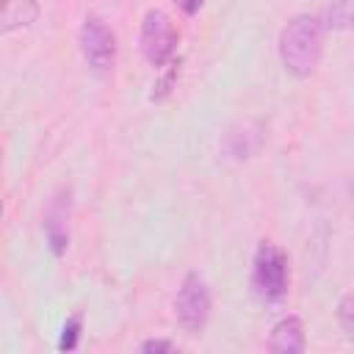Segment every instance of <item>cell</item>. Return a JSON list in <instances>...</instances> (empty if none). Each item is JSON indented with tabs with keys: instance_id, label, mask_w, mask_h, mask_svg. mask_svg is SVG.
I'll return each instance as SVG.
<instances>
[{
	"instance_id": "cell-1",
	"label": "cell",
	"mask_w": 354,
	"mask_h": 354,
	"mask_svg": "<svg viewBox=\"0 0 354 354\" xmlns=\"http://www.w3.org/2000/svg\"><path fill=\"white\" fill-rule=\"evenodd\" d=\"M324 22L315 14H296L279 30V61L293 77H310L324 55Z\"/></svg>"
},
{
	"instance_id": "cell-2",
	"label": "cell",
	"mask_w": 354,
	"mask_h": 354,
	"mask_svg": "<svg viewBox=\"0 0 354 354\" xmlns=\"http://www.w3.org/2000/svg\"><path fill=\"white\" fill-rule=\"evenodd\" d=\"M290 268L282 246L271 241H260L252 260V290L263 304H279L288 296Z\"/></svg>"
},
{
	"instance_id": "cell-3",
	"label": "cell",
	"mask_w": 354,
	"mask_h": 354,
	"mask_svg": "<svg viewBox=\"0 0 354 354\" xmlns=\"http://www.w3.org/2000/svg\"><path fill=\"white\" fill-rule=\"evenodd\" d=\"M210 310H213V299H210V288H207L205 277L196 271H188L174 296L177 326L188 335H199L210 321Z\"/></svg>"
},
{
	"instance_id": "cell-4",
	"label": "cell",
	"mask_w": 354,
	"mask_h": 354,
	"mask_svg": "<svg viewBox=\"0 0 354 354\" xmlns=\"http://www.w3.org/2000/svg\"><path fill=\"white\" fill-rule=\"evenodd\" d=\"M177 41H180L177 28H174V22L169 19L166 11L152 8V11L144 14L141 33H138V47H141V55L147 58V64H152L155 69H163L174 58Z\"/></svg>"
},
{
	"instance_id": "cell-5",
	"label": "cell",
	"mask_w": 354,
	"mask_h": 354,
	"mask_svg": "<svg viewBox=\"0 0 354 354\" xmlns=\"http://www.w3.org/2000/svg\"><path fill=\"white\" fill-rule=\"evenodd\" d=\"M77 41H80V53H83V61L86 66L94 72V75H105L113 69L116 64V33L97 17V14H88L80 25V33H77Z\"/></svg>"
},
{
	"instance_id": "cell-6",
	"label": "cell",
	"mask_w": 354,
	"mask_h": 354,
	"mask_svg": "<svg viewBox=\"0 0 354 354\" xmlns=\"http://www.w3.org/2000/svg\"><path fill=\"white\" fill-rule=\"evenodd\" d=\"M69 188H61L50 205H47V213H44V238H47V246L55 257H64L66 249H69Z\"/></svg>"
},
{
	"instance_id": "cell-7",
	"label": "cell",
	"mask_w": 354,
	"mask_h": 354,
	"mask_svg": "<svg viewBox=\"0 0 354 354\" xmlns=\"http://www.w3.org/2000/svg\"><path fill=\"white\" fill-rule=\"evenodd\" d=\"M304 348H307V332L299 315H285L271 326L268 335L271 354H304Z\"/></svg>"
},
{
	"instance_id": "cell-8",
	"label": "cell",
	"mask_w": 354,
	"mask_h": 354,
	"mask_svg": "<svg viewBox=\"0 0 354 354\" xmlns=\"http://www.w3.org/2000/svg\"><path fill=\"white\" fill-rule=\"evenodd\" d=\"M263 144V133L260 127H252V124H238V127H230L227 136H224V152L227 158L232 160H246L252 158Z\"/></svg>"
},
{
	"instance_id": "cell-9",
	"label": "cell",
	"mask_w": 354,
	"mask_h": 354,
	"mask_svg": "<svg viewBox=\"0 0 354 354\" xmlns=\"http://www.w3.org/2000/svg\"><path fill=\"white\" fill-rule=\"evenodd\" d=\"M39 19L36 0H3L0 3V30L11 33L17 28H28Z\"/></svg>"
},
{
	"instance_id": "cell-10",
	"label": "cell",
	"mask_w": 354,
	"mask_h": 354,
	"mask_svg": "<svg viewBox=\"0 0 354 354\" xmlns=\"http://www.w3.org/2000/svg\"><path fill=\"white\" fill-rule=\"evenodd\" d=\"M321 22L326 30H351L354 28V0H329Z\"/></svg>"
},
{
	"instance_id": "cell-11",
	"label": "cell",
	"mask_w": 354,
	"mask_h": 354,
	"mask_svg": "<svg viewBox=\"0 0 354 354\" xmlns=\"http://www.w3.org/2000/svg\"><path fill=\"white\" fill-rule=\"evenodd\" d=\"M80 332H83V315H80V313H72V315L66 318L64 329H61L58 348H61V351H72V348H77V343H80Z\"/></svg>"
},
{
	"instance_id": "cell-12",
	"label": "cell",
	"mask_w": 354,
	"mask_h": 354,
	"mask_svg": "<svg viewBox=\"0 0 354 354\" xmlns=\"http://www.w3.org/2000/svg\"><path fill=\"white\" fill-rule=\"evenodd\" d=\"M337 324H340L346 340L354 346V293L340 296V301H337Z\"/></svg>"
},
{
	"instance_id": "cell-13",
	"label": "cell",
	"mask_w": 354,
	"mask_h": 354,
	"mask_svg": "<svg viewBox=\"0 0 354 354\" xmlns=\"http://www.w3.org/2000/svg\"><path fill=\"white\" fill-rule=\"evenodd\" d=\"M163 69H166V72L160 75V80L155 83V91H152V100H155V102H160L163 97L171 94V88H174V83H177V75H180V58H177V61L171 58Z\"/></svg>"
},
{
	"instance_id": "cell-14",
	"label": "cell",
	"mask_w": 354,
	"mask_h": 354,
	"mask_svg": "<svg viewBox=\"0 0 354 354\" xmlns=\"http://www.w3.org/2000/svg\"><path fill=\"white\" fill-rule=\"evenodd\" d=\"M138 348L144 354H169V351H174V343L166 337H152V340H144Z\"/></svg>"
},
{
	"instance_id": "cell-15",
	"label": "cell",
	"mask_w": 354,
	"mask_h": 354,
	"mask_svg": "<svg viewBox=\"0 0 354 354\" xmlns=\"http://www.w3.org/2000/svg\"><path fill=\"white\" fill-rule=\"evenodd\" d=\"M180 6H183V11L191 17V14H196V11L205 6V0H180Z\"/></svg>"
}]
</instances>
